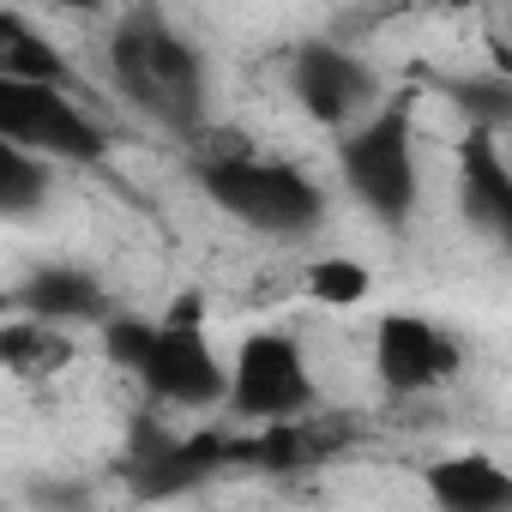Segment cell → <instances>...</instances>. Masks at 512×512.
Listing matches in <instances>:
<instances>
[{
    "label": "cell",
    "instance_id": "6",
    "mask_svg": "<svg viewBox=\"0 0 512 512\" xmlns=\"http://www.w3.org/2000/svg\"><path fill=\"white\" fill-rule=\"evenodd\" d=\"M223 374H229L223 404L241 422L284 428V422H302L314 410V374H308V356L290 332H247Z\"/></svg>",
    "mask_w": 512,
    "mask_h": 512
},
{
    "label": "cell",
    "instance_id": "2",
    "mask_svg": "<svg viewBox=\"0 0 512 512\" xmlns=\"http://www.w3.org/2000/svg\"><path fill=\"white\" fill-rule=\"evenodd\" d=\"M103 350H109V362L115 368H127L157 404H175V410H211V404H223V386H229V374H223V362L211 356V344H205V332H199V320H193V302L187 308H175L169 320H109L103 326Z\"/></svg>",
    "mask_w": 512,
    "mask_h": 512
},
{
    "label": "cell",
    "instance_id": "13",
    "mask_svg": "<svg viewBox=\"0 0 512 512\" xmlns=\"http://www.w3.org/2000/svg\"><path fill=\"white\" fill-rule=\"evenodd\" d=\"M73 362V338L19 314V320H0V368L13 380H49Z\"/></svg>",
    "mask_w": 512,
    "mask_h": 512
},
{
    "label": "cell",
    "instance_id": "10",
    "mask_svg": "<svg viewBox=\"0 0 512 512\" xmlns=\"http://www.w3.org/2000/svg\"><path fill=\"white\" fill-rule=\"evenodd\" d=\"M428 500L440 512H512V476L488 452H452L428 464Z\"/></svg>",
    "mask_w": 512,
    "mask_h": 512
},
{
    "label": "cell",
    "instance_id": "1",
    "mask_svg": "<svg viewBox=\"0 0 512 512\" xmlns=\"http://www.w3.org/2000/svg\"><path fill=\"white\" fill-rule=\"evenodd\" d=\"M109 67L133 109L187 139L205 133V61L163 13H127L109 37Z\"/></svg>",
    "mask_w": 512,
    "mask_h": 512
},
{
    "label": "cell",
    "instance_id": "15",
    "mask_svg": "<svg viewBox=\"0 0 512 512\" xmlns=\"http://www.w3.org/2000/svg\"><path fill=\"white\" fill-rule=\"evenodd\" d=\"M458 109H464V121H470V133H494L500 139V127L512 121V85L494 73V79H464L458 85Z\"/></svg>",
    "mask_w": 512,
    "mask_h": 512
},
{
    "label": "cell",
    "instance_id": "4",
    "mask_svg": "<svg viewBox=\"0 0 512 512\" xmlns=\"http://www.w3.org/2000/svg\"><path fill=\"white\" fill-rule=\"evenodd\" d=\"M193 175H199V187L211 193L217 211H229L235 223L260 229V235H278V241H296V235L320 229V217H326L320 187L296 163H278V157H260V151L199 157Z\"/></svg>",
    "mask_w": 512,
    "mask_h": 512
},
{
    "label": "cell",
    "instance_id": "12",
    "mask_svg": "<svg viewBox=\"0 0 512 512\" xmlns=\"http://www.w3.org/2000/svg\"><path fill=\"white\" fill-rule=\"evenodd\" d=\"M0 79H25V85H55V91H73V67L67 55L19 13L0 7Z\"/></svg>",
    "mask_w": 512,
    "mask_h": 512
},
{
    "label": "cell",
    "instance_id": "7",
    "mask_svg": "<svg viewBox=\"0 0 512 512\" xmlns=\"http://www.w3.org/2000/svg\"><path fill=\"white\" fill-rule=\"evenodd\" d=\"M290 91H296V103H302L320 127H338V133H350L362 115L380 109V73H374L362 55L338 49V43H308V49H296V61H290Z\"/></svg>",
    "mask_w": 512,
    "mask_h": 512
},
{
    "label": "cell",
    "instance_id": "5",
    "mask_svg": "<svg viewBox=\"0 0 512 512\" xmlns=\"http://www.w3.org/2000/svg\"><path fill=\"white\" fill-rule=\"evenodd\" d=\"M0 139L37 163H97L109 151V127L55 85L0 79Z\"/></svg>",
    "mask_w": 512,
    "mask_h": 512
},
{
    "label": "cell",
    "instance_id": "11",
    "mask_svg": "<svg viewBox=\"0 0 512 512\" xmlns=\"http://www.w3.org/2000/svg\"><path fill=\"white\" fill-rule=\"evenodd\" d=\"M464 217L488 229L494 241H512V169L494 145V133H464Z\"/></svg>",
    "mask_w": 512,
    "mask_h": 512
},
{
    "label": "cell",
    "instance_id": "14",
    "mask_svg": "<svg viewBox=\"0 0 512 512\" xmlns=\"http://www.w3.org/2000/svg\"><path fill=\"white\" fill-rule=\"evenodd\" d=\"M43 193H49V163H37V157H25L19 145L0 139V217L37 211Z\"/></svg>",
    "mask_w": 512,
    "mask_h": 512
},
{
    "label": "cell",
    "instance_id": "16",
    "mask_svg": "<svg viewBox=\"0 0 512 512\" xmlns=\"http://www.w3.org/2000/svg\"><path fill=\"white\" fill-rule=\"evenodd\" d=\"M308 290H314L320 302H332V308H350V302H362V296L374 290V278H368L362 260L326 253V260H314V272H308Z\"/></svg>",
    "mask_w": 512,
    "mask_h": 512
},
{
    "label": "cell",
    "instance_id": "9",
    "mask_svg": "<svg viewBox=\"0 0 512 512\" xmlns=\"http://www.w3.org/2000/svg\"><path fill=\"white\" fill-rule=\"evenodd\" d=\"M19 308L55 332H73V326H109L115 308H109V290L79 272V266H37L25 284H19Z\"/></svg>",
    "mask_w": 512,
    "mask_h": 512
},
{
    "label": "cell",
    "instance_id": "8",
    "mask_svg": "<svg viewBox=\"0 0 512 512\" xmlns=\"http://www.w3.org/2000/svg\"><path fill=\"white\" fill-rule=\"evenodd\" d=\"M458 338L422 314H386L374 326V374L386 392L398 398H416V392H434L440 380L458 374Z\"/></svg>",
    "mask_w": 512,
    "mask_h": 512
},
{
    "label": "cell",
    "instance_id": "3",
    "mask_svg": "<svg viewBox=\"0 0 512 512\" xmlns=\"http://www.w3.org/2000/svg\"><path fill=\"white\" fill-rule=\"evenodd\" d=\"M338 169H344V187L356 193V205L368 217H380L386 229H404L416 217V199H422L410 103L404 97H380V109L362 115L338 139Z\"/></svg>",
    "mask_w": 512,
    "mask_h": 512
}]
</instances>
